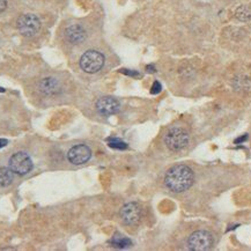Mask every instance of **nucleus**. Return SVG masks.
I'll use <instances>...</instances> for the list:
<instances>
[{"label": "nucleus", "mask_w": 251, "mask_h": 251, "mask_svg": "<svg viewBox=\"0 0 251 251\" xmlns=\"http://www.w3.org/2000/svg\"><path fill=\"white\" fill-rule=\"evenodd\" d=\"M235 17L242 22H248L251 20V8L248 6H240L235 12Z\"/></svg>", "instance_id": "4468645a"}, {"label": "nucleus", "mask_w": 251, "mask_h": 251, "mask_svg": "<svg viewBox=\"0 0 251 251\" xmlns=\"http://www.w3.org/2000/svg\"><path fill=\"white\" fill-rule=\"evenodd\" d=\"M160 92H161V84L159 83V81H155L154 84H153L152 88H150V93L152 94H159Z\"/></svg>", "instance_id": "dca6fc26"}, {"label": "nucleus", "mask_w": 251, "mask_h": 251, "mask_svg": "<svg viewBox=\"0 0 251 251\" xmlns=\"http://www.w3.org/2000/svg\"><path fill=\"white\" fill-rule=\"evenodd\" d=\"M121 219L125 225L136 226L139 224L141 219V206L138 203H127L122 207L121 209Z\"/></svg>", "instance_id": "0eeeda50"}, {"label": "nucleus", "mask_w": 251, "mask_h": 251, "mask_svg": "<svg viewBox=\"0 0 251 251\" xmlns=\"http://www.w3.org/2000/svg\"><path fill=\"white\" fill-rule=\"evenodd\" d=\"M8 141L6 139H0V148H2V147H5L6 145H7Z\"/></svg>", "instance_id": "aec40b11"}, {"label": "nucleus", "mask_w": 251, "mask_h": 251, "mask_svg": "<svg viewBox=\"0 0 251 251\" xmlns=\"http://www.w3.org/2000/svg\"><path fill=\"white\" fill-rule=\"evenodd\" d=\"M214 243L213 234L207 230L194 231L190 235L188 240V248L192 251H206L209 250Z\"/></svg>", "instance_id": "20e7f679"}, {"label": "nucleus", "mask_w": 251, "mask_h": 251, "mask_svg": "<svg viewBox=\"0 0 251 251\" xmlns=\"http://www.w3.org/2000/svg\"><path fill=\"white\" fill-rule=\"evenodd\" d=\"M17 28L21 35L26 37H33L41 29V21L35 14H23L18 19Z\"/></svg>", "instance_id": "39448f33"}, {"label": "nucleus", "mask_w": 251, "mask_h": 251, "mask_svg": "<svg viewBox=\"0 0 251 251\" xmlns=\"http://www.w3.org/2000/svg\"><path fill=\"white\" fill-rule=\"evenodd\" d=\"M103 65H105V56L96 50H88L80 58V67L86 73H96L101 70Z\"/></svg>", "instance_id": "7ed1b4c3"}, {"label": "nucleus", "mask_w": 251, "mask_h": 251, "mask_svg": "<svg viewBox=\"0 0 251 251\" xmlns=\"http://www.w3.org/2000/svg\"><path fill=\"white\" fill-rule=\"evenodd\" d=\"M65 37L72 44H80L86 39V30L80 24H72V26L66 28Z\"/></svg>", "instance_id": "9b49d317"}, {"label": "nucleus", "mask_w": 251, "mask_h": 251, "mask_svg": "<svg viewBox=\"0 0 251 251\" xmlns=\"http://www.w3.org/2000/svg\"><path fill=\"white\" fill-rule=\"evenodd\" d=\"M147 71H150V72H155V70H154V67H153V65H150V66H147Z\"/></svg>", "instance_id": "412c9836"}, {"label": "nucleus", "mask_w": 251, "mask_h": 251, "mask_svg": "<svg viewBox=\"0 0 251 251\" xmlns=\"http://www.w3.org/2000/svg\"><path fill=\"white\" fill-rule=\"evenodd\" d=\"M190 141V136L184 128L182 127H172L168 130L163 138V143L170 150L177 152V150L183 149L188 146Z\"/></svg>", "instance_id": "f03ea898"}, {"label": "nucleus", "mask_w": 251, "mask_h": 251, "mask_svg": "<svg viewBox=\"0 0 251 251\" xmlns=\"http://www.w3.org/2000/svg\"><path fill=\"white\" fill-rule=\"evenodd\" d=\"M39 89H40V92L44 94V95L53 96V95H57V94H59L62 87L57 79H55V78H52V77H48V78H43V79L40 81Z\"/></svg>", "instance_id": "9d476101"}, {"label": "nucleus", "mask_w": 251, "mask_h": 251, "mask_svg": "<svg viewBox=\"0 0 251 251\" xmlns=\"http://www.w3.org/2000/svg\"><path fill=\"white\" fill-rule=\"evenodd\" d=\"M248 139V136L246 134V136H244L243 138L242 137H240V138H237L236 140H235V144H240V143H243V141H246Z\"/></svg>", "instance_id": "6ab92c4d"}, {"label": "nucleus", "mask_w": 251, "mask_h": 251, "mask_svg": "<svg viewBox=\"0 0 251 251\" xmlns=\"http://www.w3.org/2000/svg\"><path fill=\"white\" fill-rule=\"evenodd\" d=\"M194 181L193 171L185 165L171 167L165 176V184L172 192L181 193L189 190Z\"/></svg>", "instance_id": "f257e3e1"}, {"label": "nucleus", "mask_w": 251, "mask_h": 251, "mask_svg": "<svg viewBox=\"0 0 251 251\" xmlns=\"http://www.w3.org/2000/svg\"><path fill=\"white\" fill-rule=\"evenodd\" d=\"M15 172L11 168L1 167L0 168V187L6 188L9 187L14 181Z\"/></svg>", "instance_id": "f8f14e48"}, {"label": "nucleus", "mask_w": 251, "mask_h": 251, "mask_svg": "<svg viewBox=\"0 0 251 251\" xmlns=\"http://www.w3.org/2000/svg\"><path fill=\"white\" fill-rule=\"evenodd\" d=\"M96 109L103 116H112L121 110V103L114 97L105 96L96 102Z\"/></svg>", "instance_id": "1a4fd4ad"}, {"label": "nucleus", "mask_w": 251, "mask_h": 251, "mask_svg": "<svg viewBox=\"0 0 251 251\" xmlns=\"http://www.w3.org/2000/svg\"><path fill=\"white\" fill-rule=\"evenodd\" d=\"M109 146L115 149H126L127 144L125 141L118 139V138H111L109 139Z\"/></svg>", "instance_id": "2eb2a0df"}, {"label": "nucleus", "mask_w": 251, "mask_h": 251, "mask_svg": "<svg viewBox=\"0 0 251 251\" xmlns=\"http://www.w3.org/2000/svg\"><path fill=\"white\" fill-rule=\"evenodd\" d=\"M7 7V0H0V13L4 12Z\"/></svg>", "instance_id": "a211bd4d"}, {"label": "nucleus", "mask_w": 251, "mask_h": 251, "mask_svg": "<svg viewBox=\"0 0 251 251\" xmlns=\"http://www.w3.org/2000/svg\"><path fill=\"white\" fill-rule=\"evenodd\" d=\"M121 73H124V74H126V75H128V77H138V75H139V73H138V72H136V71H130V70H121Z\"/></svg>", "instance_id": "f3484780"}, {"label": "nucleus", "mask_w": 251, "mask_h": 251, "mask_svg": "<svg viewBox=\"0 0 251 251\" xmlns=\"http://www.w3.org/2000/svg\"><path fill=\"white\" fill-rule=\"evenodd\" d=\"M8 166L15 174L19 175H26L33 170L34 168L33 160L24 152H18L12 155L11 159H9Z\"/></svg>", "instance_id": "423d86ee"}, {"label": "nucleus", "mask_w": 251, "mask_h": 251, "mask_svg": "<svg viewBox=\"0 0 251 251\" xmlns=\"http://www.w3.org/2000/svg\"><path fill=\"white\" fill-rule=\"evenodd\" d=\"M92 156V150L87 145H77L73 146L68 150L67 159L68 161L73 165H84L86 163Z\"/></svg>", "instance_id": "6e6552de"}, {"label": "nucleus", "mask_w": 251, "mask_h": 251, "mask_svg": "<svg viewBox=\"0 0 251 251\" xmlns=\"http://www.w3.org/2000/svg\"><path fill=\"white\" fill-rule=\"evenodd\" d=\"M111 244L115 248H118V249H126V248L132 246V242L127 237L123 236V235L115 234V236H112Z\"/></svg>", "instance_id": "ddd939ff"}]
</instances>
